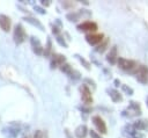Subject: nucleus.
I'll return each mask as SVG.
<instances>
[{
    "label": "nucleus",
    "instance_id": "nucleus-1",
    "mask_svg": "<svg viewBox=\"0 0 148 138\" xmlns=\"http://www.w3.org/2000/svg\"><path fill=\"white\" fill-rule=\"evenodd\" d=\"M13 38H14V42L16 44H21L23 43L25 39H27V32H25V29L24 27L18 23L15 26L14 28V32H13Z\"/></svg>",
    "mask_w": 148,
    "mask_h": 138
},
{
    "label": "nucleus",
    "instance_id": "nucleus-2",
    "mask_svg": "<svg viewBox=\"0 0 148 138\" xmlns=\"http://www.w3.org/2000/svg\"><path fill=\"white\" fill-rule=\"evenodd\" d=\"M123 115H124V116H128V117L141 115L140 104H139V103H136L135 101H131V102H130V104H128V108H127L126 110H124V111H123Z\"/></svg>",
    "mask_w": 148,
    "mask_h": 138
},
{
    "label": "nucleus",
    "instance_id": "nucleus-3",
    "mask_svg": "<svg viewBox=\"0 0 148 138\" xmlns=\"http://www.w3.org/2000/svg\"><path fill=\"white\" fill-rule=\"evenodd\" d=\"M117 64H118V67L124 70V71H128V70H132L136 63L134 60H131V59H125V58H121V57H118L117 59Z\"/></svg>",
    "mask_w": 148,
    "mask_h": 138
},
{
    "label": "nucleus",
    "instance_id": "nucleus-4",
    "mask_svg": "<svg viewBox=\"0 0 148 138\" xmlns=\"http://www.w3.org/2000/svg\"><path fill=\"white\" fill-rule=\"evenodd\" d=\"M80 92H81V99L83 101L84 104L89 106L90 103H92V96H91V92L90 89L87 87V85H82L80 87Z\"/></svg>",
    "mask_w": 148,
    "mask_h": 138
},
{
    "label": "nucleus",
    "instance_id": "nucleus-5",
    "mask_svg": "<svg viewBox=\"0 0 148 138\" xmlns=\"http://www.w3.org/2000/svg\"><path fill=\"white\" fill-rule=\"evenodd\" d=\"M92 123H94V125L96 126V129H97V131L99 132V133H106L108 132V129H106V124H105V122L103 121V118L101 117V116H98V115H96V116H94L92 117Z\"/></svg>",
    "mask_w": 148,
    "mask_h": 138
},
{
    "label": "nucleus",
    "instance_id": "nucleus-6",
    "mask_svg": "<svg viewBox=\"0 0 148 138\" xmlns=\"http://www.w3.org/2000/svg\"><path fill=\"white\" fill-rule=\"evenodd\" d=\"M136 80L141 83H147V80H148V68L147 66H139L138 71H136Z\"/></svg>",
    "mask_w": 148,
    "mask_h": 138
},
{
    "label": "nucleus",
    "instance_id": "nucleus-7",
    "mask_svg": "<svg viewBox=\"0 0 148 138\" xmlns=\"http://www.w3.org/2000/svg\"><path fill=\"white\" fill-rule=\"evenodd\" d=\"M97 28H98L97 23H95L92 21H84V22H82L77 26V29L80 31H91V32H94V31L97 30Z\"/></svg>",
    "mask_w": 148,
    "mask_h": 138
},
{
    "label": "nucleus",
    "instance_id": "nucleus-8",
    "mask_svg": "<svg viewBox=\"0 0 148 138\" xmlns=\"http://www.w3.org/2000/svg\"><path fill=\"white\" fill-rule=\"evenodd\" d=\"M103 39H104V35L103 34H87L86 35V41L91 45L99 44Z\"/></svg>",
    "mask_w": 148,
    "mask_h": 138
},
{
    "label": "nucleus",
    "instance_id": "nucleus-9",
    "mask_svg": "<svg viewBox=\"0 0 148 138\" xmlns=\"http://www.w3.org/2000/svg\"><path fill=\"white\" fill-rule=\"evenodd\" d=\"M65 61H66V57L64 55L54 53L52 56V59H51V68H56L58 66H61L62 64H65Z\"/></svg>",
    "mask_w": 148,
    "mask_h": 138
},
{
    "label": "nucleus",
    "instance_id": "nucleus-10",
    "mask_svg": "<svg viewBox=\"0 0 148 138\" xmlns=\"http://www.w3.org/2000/svg\"><path fill=\"white\" fill-rule=\"evenodd\" d=\"M30 43H31L32 50H34V52H35L36 55H42V53H43V51H44V48L42 46V44H40V41H39L37 37H35V36H31V38H30Z\"/></svg>",
    "mask_w": 148,
    "mask_h": 138
},
{
    "label": "nucleus",
    "instance_id": "nucleus-11",
    "mask_svg": "<svg viewBox=\"0 0 148 138\" xmlns=\"http://www.w3.org/2000/svg\"><path fill=\"white\" fill-rule=\"evenodd\" d=\"M10 27H12V20L9 16L5 15V14H1L0 15V28L3 30V31H9L10 30Z\"/></svg>",
    "mask_w": 148,
    "mask_h": 138
},
{
    "label": "nucleus",
    "instance_id": "nucleus-12",
    "mask_svg": "<svg viewBox=\"0 0 148 138\" xmlns=\"http://www.w3.org/2000/svg\"><path fill=\"white\" fill-rule=\"evenodd\" d=\"M117 59H118V52H117V46L116 45H113L111 49H110V51H109V53H108V56H106V60L110 63V64H116L117 63Z\"/></svg>",
    "mask_w": 148,
    "mask_h": 138
},
{
    "label": "nucleus",
    "instance_id": "nucleus-13",
    "mask_svg": "<svg viewBox=\"0 0 148 138\" xmlns=\"http://www.w3.org/2000/svg\"><path fill=\"white\" fill-rule=\"evenodd\" d=\"M74 133H75L76 138H84V137L87 136V133H88V128H87V125H84V124L79 125V126L75 129Z\"/></svg>",
    "mask_w": 148,
    "mask_h": 138
},
{
    "label": "nucleus",
    "instance_id": "nucleus-14",
    "mask_svg": "<svg viewBox=\"0 0 148 138\" xmlns=\"http://www.w3.org/2000/svg\"><path fill=\"white\" fill-rule=\"evenodd\" d=\"M133 128L135 129V131H136V130L141 131V130L148 129V119H138V121L133 124Z\"/></svg>",
    "mask_w": 148,
    "mask_h": 138
},
{
    "label": "nucleus",
    "instance_id": "nucleus-15",
    "mask_svg": "<svg viewBox=\"0 0 148 138\" xmlns=\"http://www.w3.org/2000/svg\"><path fill=\"white\" fill-rule=\"evenodd\" d=\"M108 93H109V95H110V97H111V100L113 102H120V101H123V96H121V94L117 89H109Z\"/></svg>",
    "mask_w": 148,
    "mask_h": 138
},
{
    "label": "nucleus",
    "instance_id": "nucleus-16",
    "mask_svg": "<svg viewBox=\"0 0 148 138\" xmlns=\"http://www.w3.org/2000/svg\"><path fill=\"white\" fill-rule=\"evenodd\" d=\"M24 20L28 22V23H30V24H32V26H35V27H37L39 30H44V26L39 22V20H37V19H35V17H31V16H25L24 17Z\"/></svg>",
    "mask_w": 148,
    "mask_h": 138
},
{
    "label": "nucleus",
    "instance_id": "nucleus-17",
    "mask_svg": "<svg viewBox=\"0 0 148 138\" xmlns=\"http://www.w3.org/2000/svg\"><path fill=\"white\" fill-rule=\"evenodd\" d=\"M135 129L133 128V125L131 124H126L124 128H123V135L124 136H127V137H133L135 135Z\"/></svg>",
    "mask_w": 148,
    "mask_h": 138
},
{
    "label": "nucleus",
    "instance_id": "nucleus-18",
    "mask_svg": "<svg viewBox=\"0 0 148 138\" xmlns=\"http://www.w3.org/2000/svg\"><path fill=\"white\" fill-rule=\"evenodd\" d=\"M66 19L71 22H76L81 19V14H80V12H71V13L66 14Z\"/></svg>",
    "mask_w": 148,
    "mask_h": 138
},
{
    "label": "nucleus",
    "instance_id": "nucleus-19",
    "mask_svg": "<svg viewBox=\"0 0 148 138\" xmlns=\"http://www.w3.org/2000/svg\"><path fill=\"white\" fill-rule=\"evenodd\" d=\"M109 42H110V39L109 38H104L102 42H101V44L95 49L97 52H99V53H103L105 50H106V48H108V45H109Z\"/></svg>",
    "mask_w": 148,
    "mask_h": 138
},
{
    "label": "nucleus",
    "instance_id": "nucleus-20",
    "mask_svg": "<svg viewBox=\"0 0 148 138\" xmlns=\"http://www.w3.org/2000/svg\"><path fill=\"white\" fill-rule=\"evenodd\" d=\"M52 51V42L50 39V37H47V42H46V46H45V50L43 51V53L45 55V57H49L50 53Z\"/></svg>",
    "mask_w": 148,
    "mask_h": 138
},
{
    "label": "nucleus",
    "instance_id": "nucleus-21",
    "mask_svg": "<svg viewBox=\"0 0 148 138\" xmlns=\"http://www.w3.org/2000/svg\"><path fill=\"white\" fill-rule=\"evenodd\" d=\"M60 70L64 72V73H66L67 75H69L71 73H72V71H73V68H72V66L69 65V64H67V63H65V64H62L61 66H60Z\"/></svg>",
    "mask_w": 148,
    "mask_h": 138
},
{
    "label": "nucleus",
    "instance_id": "nucleus-22",
    "mask_svg": "<svg viewBox=\"0 0 148 138\" xmlns=\"http://www.w3.org/2000/svg\"><path fill=\"white\" fill-rule=\"evenodd\" d=\"M56 41H57V43H58L59 45H61V46H64V48H68V44H67V42L65 41V38H64L61 35H57V37H56Z\"/></svg>",
    "mask_w": 148,
    "mask_h": 138
},
{
    "label": "nucleus",
    "instance_id": "nucleus-23",
    "mask_svg": "<svg viewBox=\"0 0 148 138\" xmlns=\"http://www.w3.org/2000/svg\"><path fill=\"white\" fill-rule=\"evenodd\" d=\"M121 89H123V92H124L125 94H127V95H130V96L134 94L133 88H132V87H130L128 85H121Z\"/></svg>",
    "mask_w": 148,
    "mask_h": 138
},
{
    "label": "nucleus",
    "instance_id": "nucleus-24",
    "mask_svg": "<svg viewBox=\"0 0 148 138\" xmlns=\"http://www.w3.org/2000/svg\"><path fill=\"white\" fill-rule=\"evenodd\" d=\"M75 57H76V58L80 60V63H81V64H82V65H83V66H84L87 70H90V64H89V61H88V60H86L83 57H81V56H79V55H76Z\"/></svg>",
    "mask_w": 148,
    "mask_h": 138
},
{
    "label": "nucleus",
    "instance_id": "nucleus-25",
    "mask_svg": "<svg viewBox=\"0 0 148 138\" xmlns=\"http://www.w3.org/2000/svg\"><path fill=\"white\" fill-rule=\"evenodd\" d=\"M74 6H75V2H69V1H64V2H62V7L66 8V9L73 8Z\"/></svg>",
    "mask_w": 148,
    "mask_h": 138
},
{
    "label": "nucleus",
    "instance_id": "nucleus-26",
    "mask_svg": "<svg viewBox=\"0 0 148 138\" xmlns=\"http://www.w3.org/2000/svg\"><path fill=\"white\" fill-rule=\"evenodd\" d=\"M69 77H71L72 79H79V78H80V73H79L77 71L73 70V71H72V73L69 74Z\"/></svg>",
    "mask_w": 148,
    "mask_h": 138
},
{
    "label": "nucleus",
    "instance_id": "nucleus-27",
    "mask_svg": "<svg viewBox=\"0 0 148 138\" xmlns=\"http://www.w3.org/2000/svg\"><path fill=\"white\" fill-rule=\"evenodd\" d=\"M34 138H44L43 131L42 130H36V132L34 133Z\"/></svg>",
    "mask_w": 148,
    "mask_h": 138
},
{
    "label": "nucleus",
    "instance_id": "nucleus-28",
    "mask_svg": "<svg viewBox=\"0 0 148 138\" xmlns=\"http://www.w3.org/2000/svg\"><path fill=\"white\" fill-rule=\"evenodd\" d=\"M89 133H90V137H91V138H102L101 135H98V133H97L96 131H94V130H90Z\"/></svg>",
    "mask_w": 148,
    "mask_h": 138
},
{
    "label": "nucleus",
    "instance_id": "nucleus-29",
    "mask_svg": "<svg viewBox=\"0 0 148 138\" xmlns=\"http://www.w3.org/2000/svg\"><path fill=\"white\" fill-rule=\"evenodd\" d=\"M34 8H35V10L38 12L39 14H45V13H46V10H45L44 8H42V7H39V6H35Z\"/></svg>",
    "mask_w": 148,
    "mask_h": 138
},
{
    "label": "nucleus",
    "instance_id": "nucleus-30",
    "mask_svg": "<svg viewBox=\"0 0 148 138\" xmlns=\"http://www.w3.org/2000/svg\"><path fill=\"white\" fill-rule=\"evenodd\" d=\"M59 31H60V28H59V27H57L56 24L52 26V34H54V35H59Z\"/></svg>",
    "mask_w": 148,
    "mask_h": 138
},
{
    "label": "nucleus",
    "instance_id": "nucleus-31",
    "mask_svg": "<svg viewBox=\"0 0 148 138\" xmlns=\"http://www.w3.org/2000/svg\"><path fill=\"white\" fill-rule=\"evenodd\" d=\"M42 5L45 6V7H47V6L51 5V1H50V0H43V1H42Z\"/></svg>",
    "mask_w": 148,
    "mask_h": 138
},
{
    "label": "nucleus",
    "instance_id": "nucleus-32",
    "mask_svg": "<svg viewBox=\"0 0 148 138\" xmlns=\"http://www.w3.org/2000/svg\"><path fill=\"white\" fill-rule=\"evenodd\" d=\"M86 82H89V83H91V85H92V87H96L95 82H94L92 80H90V79H86Z\"/></svg>",
    "mask_w": 148,
    "mask_h": 138
},
{
    "label": "nucleus",
    "instance_id": "nucleus-33",
    "mask_svg": "<svg viewBox=\"0 0 148 138\" xmlns=\"http://www.w3.org/2000/svg\"><path fill=\"white\" fill-rule=\"evenodd\" d=\"M119 85H120V81H119L118 79H116V80H114V86H119Z\"/></svg>",
    "mask_w": 148,
    "mask_h": 138
},
{
    "label": "nucleus",
    "instance_id": "nucleus-34",
    "mask_svg": "<svg viewBox=\"0 0 148 138\" xmlns=\"http://www.w3.org/2000/svg\"><path fill=\"white\" fill-rule=\"evenodd\" d=\"M22 138H30L29 136H24V137H22Z\"/></svg>",
    "mask_w": 148,
    "mask_h": 138
},
{
    "label": "nucleus",
    "instance_id": "nucleus-35",
    "mask_svg": "<svg viewBox=\"0 0 148 138\" xmlns=\"http://www.w3.org/2000/svg\"><path fill=\"white\" fill-rule=\"evenodd\" d=\"M146 102H147V107H148V96H147V100H146Z\"/></svg>",
    "mask_w": 148,
    "mask_h": 138
}]
</instances>
